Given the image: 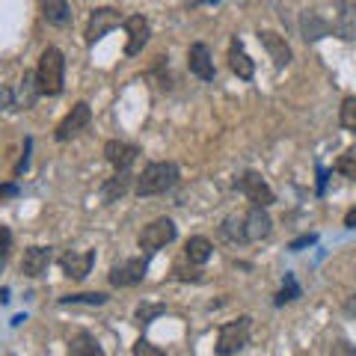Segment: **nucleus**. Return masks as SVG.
Returning a JSON list of instances; mask_svg holds the SVG:
<instances>
[{
	"label": "nucleus",
	"mask_w": 356,
	"mask_h": 356,
	"mask_svg": "<svg viewBox=\"0 0 356 356\" xmlns=\"http://www.w3.org/2000/svg\"><path fill=\"white\" fill-rule=\"evenodd\" d=\"M178 178H181V173H178L173 160H155V164H149L137 175V187L134 190H137V196H157V193L173 190Z\"/></svg>",
	"instance_id": "nucleus-1"
},
{
	"label": "nucleus",
	"mask_w": 356,
	"mask_h": 356,
	"mask_svg": "<svg viewBox=\"0 0 356 356\" xmlns=\"http://www.w3.org/2000/svg\"><path fill=\"white\" fill-rule=\"evenodd\" d=\"M36 80H39L42 95H60L66 84V57L60 48L48 44L39 53V66H36Z\"/></svg>",
	"instance_id": "nucleus-2"
},
{
	"label": "nucleus",
	"mask_w": 356,
	"mask_h": 356,
	"mask_svg": "<svg viewBox=\"0 0 356 356\" xmlns=\"http://www.w3.org/2000/svg\"><path fill=\"white\" fill-rule=\"evenodd\" d=\"M249 329H253V318L240 315L238 320L220 327L217 333V356H235L249 344Z\"/></svg>",
	"instance_id": "nucleus-3"
},
{
	"label": "nucleus",
	"mask_w": 356,
	"mask_h": 356,
	"mask_svg": "<svg viewBox=\"0 0 356 356\" xmlns=\"http://www.w3.org/2000/svg\"><path fill=\"white\" fill-rule=\"evenodd\" d=\"M178 235V226L173 222V217H157L151 220L149 226H142L137 244L140 249H146V253H157V249H164L166 244H173Z\"/></svg>",
	"instance_id": "nucleus-4"
},
{
	"label": "nucleus",
	"mask_w": 356,
	"mask_h": 356,
	"mask_svg": "<svg viewBox=\"0 0 356 356\" xmlns=\"http://www.w3.org/2000/svg\"><path fill=\"white\" fill-rule=\"evenodd\" d=\"M119 24H125V18H122L119 9H113V6L92 9V15H89V21H86V30H84L86 44H95L98 39H104V36L110 30H116Z\"/></svg>",
	"instance_id": "nucleus-5"
},
{
	"label": "nucleus",
	"mask_w": 356,
	"mask_h": 356,
	"mask_svg": "<svg viewBox=\"0 0 356 356\" xmlns=\"http://www.w3.org/2000/svg\"><path fill=\"white\" fill-rule=\"evenodd\" d=\"M235 187L253 205H258V208H267V205L276 202V193L270 190V184H267L264 178H262V173H255V169H246V173L235 181Z\"/></svg>",
	"instance_id": "nucleus-6"
},
{
	"label": "nucleus",
	"mask_w": 356,
	"mask_h": 356,
	"mask_svg": "<svg viewBox=\"0 0 356 356\" xmlns=\"http://www.w3.org/2000/svg\"><path fill=\"white\" fill-rule=\"evenodd\" d=\"M39 95H42V89H39L36 75H27L24 71V77L18 80L12 89H6V107L9 110H30Z\"/></svg>",
	"instance_id": "nucleus-7"
},
{
	"label": "nucleus",
	"mask_w": 356,
	"mask_h": 356,
	"mask_svg": "<svg viewBox=\"0 0 356 356\" xmlns=\"http://www.w3.org/2000/svg\"><path fill=\"white\" fill-rule=\"evenodd\" d=\"M149 270L146 258H122L110 267V285L113 288H131V285L142 282V276Z\"/></svg>",
	"instance_id": "nucleus-8"
},
{
	"label": "nucleus",
	"mask_w": 356,
	"mask_h": 356,
	"mask_svg": "<svg viewBox=\"0 0 356 356\" xmlns=\"http://www.w3.org/2000/svg\"><path fill=\"white\" fill-rule=\"evenodd\" d=\"M89 122H92V110H89V104H86V101H77V104L66 113V119L57 125L53 137H57L60 142H66V140H71V137H77L80 131H86Z\"/></svg>",
	"instance_id": "nucleus-9"
},
{
	"label": "nucleus",
	"mask_w": 356,
	"mask_h": 356,
	"mask_svg": "<svg viewBox=\"0 0 356 356\" xmlns=\"http://www.w3.org/2000/svg\"><path fill=\"white\" fill-rule=\"evenodd\" d=\"M92 264H95V253L92 249H71V253H66L60 258V267H62V273L68 276V279H86L89 270H92Z\"/></svg>",
	"instance_id": "nucleus-10"
},
{
	"label": "nucleus",
	"mask_w": 356,
	"mask_h": 356,
	"mask_svg": "<svg viewBox=\"0 0 356 356\" xmlns=\"http://www.w3.org/2000/svg\"><path fill=\"white\" fill-rule=\"evenodd\" d=\"M125 33H128V42H125V53H128V57H137L151 39V27L142 15L125 18Z\"/></svg>",
	"instance_id": "nucleus-11"
},
{
	"label": "nucleus",
	"mask_w": 356,
	"mask_h": 356,
	"mask_svg": "<svg viewBox=\"0 0 356 356\" xmlns=\"http://www.w3.org/2000/svg\"><path fill=\"white\" fill-rule=\"evenodd\" d=\"M187 66H190V75L205 80V84L217 77V68H214L211 51H208V44H202V42L190 44V51H187Z\"/></svg>",
	"instance_id": "nucleus-12"
},
{
	"label": "nucleus",
	"mask_w": 356,
	"mask_h": 356,
	"mask_svg": "<svg viewBox=\"0 0 356 356\" xmlns=\"http://www.w3.org/2000/svg\"><path fill=\"white\" fill-rule=\"evenodd\" d=\"M137 155H140V149L134 146V142H125V140H107L104 142V157L110 166H116V173H119V169H131Z\"/></svg>",
	"instance_id": "nucleus-13"
},
{
	"label": "nucleus",
	"mask_w": 356,
	"mask_h": 356,
	"mask_svg": "<svg viewBox=\"0 0 356 356\" xmlns=\"http://www.w3.org/2000/svg\"><path fill=\"white\" fill-rule=\"evenodd\" d=\"M258 42L264 44V51L270 53V60L276 62V66H288V62L294 60V53H291V44L285 42V36L279 33H273V30H258Z\"/></svg>",
	"instance_id": "nucleus-14"
},
{
	"label": "nucleus",
	"mask_w": 356,
	"mask_h": 356,
	"mask_svg": "<svg viewBox=\"0 0 356 356\" xmlns=\"http://www.w3.org/2000/svg\"><path fill=\"white\" fill-rule=\"evenodd\" d=\"M51 258H53V249L51 246H30V249H24L21 273L30 276V279H36V276H42L44 270H48Z\"/></svg>",
	"instance_id": "nucleus-15"
},
{
	"label": "nucleus",
	"mask_w": 356,
	"mask_h": 356,
	"mask_svg": "<svg viewBox=\"0 0 356 356\" xmlns=\"http://www.w3.org/2000/svg\"><path fill=\"white\" fill-rule=\"evenodd\" d=\"M131 187H137V175H131L128 169H119L113 178H107V181L101 184V199L107 205H113V202H119Z\"/></svg>",
	"instance_id": "nucleus-16"
},
{
	"label": "nucleus",
	"mask_w": 356,
	"mask_h": 356,
	"mask_svg": "<svg viewBox=\"0 0 356 356\" xmlns=\"http://www.w3.org/2000/svg\"><path fill=\"white\" fill-rule=\"evenodd\" d=\"M229 68L235 71L240 80H253V75H255V62L249 60L244 42H240L238 36H235V39H231V44H229Z\"/></svg>",
	"instance_id": "nucleus-17"
},
{
	"label": "nucleus",
	"mask_w": 356,
	"mask_h": 356,
	"mask_svg": "<svg viewBox=\"0 0 356 356\" xmlns=\"http://www.w3.org/2000/svg\"><path fill=\"white\" fill-rule=\"evenodd\" d=\"M246 238L249 240H262L267 238L273 231V220H270V214H267V208H258V205H253V208L246 211Z\"/></svg>",
	"instance_id": "nucleus-18"
},
{
	"label": "nucleus",
	"mask_w": 356,
	"mask_h": 356,
	"mask_svg": "<svg viewBox=\"0 0 356 356\" xmlns=\"http://www.w3.org/2000/svg\"><path fill=\"white\" fill-rule=\"evenodd\" d=\"M338 15H335V33L342 39H356V6L347 0H338Z\"/></svg>",
	"instance_id": "nucleus-19"
},
{
	"label": "nucleus",
	"mask_w": 356,
	"mask_h": 356,
	"mask_svg": "<svg viewBox=\"0 0 356 356\" xmlns=\"http://www.w3.org/2000/svg\"><path fill=\"white\" fill-rule=\"evenodd\" d=\"M39 6H42V18L53 27H66L71 21L68 0H39Z\"/></svg>",
	"instance_id": "nucleus-20"
},
{
	"label": "nucleus",
	"mask_w": 356,
	"mask_h": 356,
	"mask_svg": "<svg viewBox=\"0 0 356 356\" xmlns=\"http://www.w3.org/2000/svg\"><path fill=\"white\" fill-rule=\"evenodd\" d=\"M211 255H214V246H211V240L202 238V235H193V238L184 244V258H187L190 264H205Z\"/></svg>",
	"instance_id": "nucleus-21"
},
{
	"label": "nucleus",
	"mask_w": 356,
	"mask_h": 356,
	"mask_svg": "<svg viewBox=\"0 0 356 356\" xmlns=\"http://www.w3.org/2000/svg\"><path fill=\"white\" fill-rule=\"evenodd\" d=\"M68 356H107V353L101 351V344L95 342V335L75 333L68 342Z\"/></svg>",
	"instance_id": "nucleus-22"
},
{
	"label": "nucleus",
	"mask_w": 356,
	"mask_h": 356,
	"mask_svg": "<svg viewBox=\"0 0 356 356\" xmlns=\"http://www.w3.org/2000/svg\"><path fill=\"white\" fill-rule=\"evenodd\" d=\"M220 235L229 240V244H246V222L244 217H238V214H231V217L222 220V226H220Z\"/></svg>",
	"instance_id": "nucleus-23"
},
{
	"label": "nucleus",
	"mask_w": 356,
	"mask_h": 356,
	"mask_svg": "<svg viewBox=\"0 0 356 356\" xmlns=\"http://www.w3.org/2000/svg\"><path fill=\"white\" fill-rule=\"evenodd\" d=\"M327 33H329V24L320 21L318 12L303 15V39H306V42H315V39H320V36H327Z\"/></svg>",
	"instance_id": "nucleus-24"
},
{
	"label": "nucleus",
	"mask_w": 356,
	"mask_h": 356,
	"mask_svg": "<svg viewBox=\"0 0 356 356\" xmlns=\"http://www.w3.org/2000/svg\"><path fill=\"white\" fill-rule=\"evenodd\" d=\"M166 312V306H160V303H140L137 312H134V320L137 324H151L155 318H160Z\"/></svg>",
	"instance_id": "nucleus-25"
},
{
	"label": "nucleus",
	"mask_w": 356,
	"mask_h": 356,
	"mask_svg": "<svg viewBox=\"0 0 356 356\" xmlns=\"http://www.w3.org/2000/svg\"><path fill=\"white\" fill-rule=\"evenodd\" d=\"M338 122H342L344 131H356V95H351V98H344V101H342Z\"/></svg>",
	"instance_id": "nucleus-26"
},
{
	"label": "nucleus",
	"mask_w": 356,
	"mask_h": 356,
	"mask_svg": "<svg viewBox=\"0 0 356 356\" xmlns=\"http://www.w3.org/2000/svg\"><path fill=\"white\" fill-rule=\"evenodd\" d=\"M335 169H338V173H342L344 178H351V181H356V146H351L342 157H338Z\"/></svg>",
	"instance_id": "nucleus-27"
},
{
	"label": "nucleus",
	"mask_w": 356,
	"mask_h": 356,
	"mask_svg": "<svg viewBox=\"0 0 356 356\" xmlns=\"http://www.w3.org/2000/svg\"><path fill=\"white\" fill-rule=\"evenodd\" d=\"M60 303H62V306H68V303H84V306H104V303H107V294H98V291H92V294H68V297H62Z\"/></svg>",
	"instance_id": "nucleus-28"
},
{
	"label": "nucleus",
	"mask_w": 356,
	"mask_h": 356,
	"mask_svg": "<svg viewBox=\"0 0 356 356\" xmlns=\"http://www.w3.org/2000/svg\"><path fill=\"white\" fill-rule=\"evenodd\" d=\"M300 297V285L294 282V273H285V285H282V291L276 294V306H282V303H288V300H297Z\"/></svg>",
	"instance_id": "nucleus-29"
},
{
	"label": "nucleus",
	"mask_w": 356,
	"mask_h": 356,
	"mask_svg": "<svg viewBox=\"0 0 356 356\" xmlns=\"http://www.w3.org/2000/svg\"><path fill=\"white\" fill-rule=\"evenodd\" d=\"M134 356H166V351H160L149 338H140V342H134Z\"/></svg>",
	"instance_id": "nucleus-30"
},
{
	"label": "nucleus",
	"mask_w": 356,
	"mask_h": 356,
	"mask_svg": "<svg viewBox=\"0 0 356 356\" xmlns=\"http://www.w3.org/2000/svg\"><path fill=\"white\" fill-rule=\"evenodd\" d=\"M173 276H175V279H181V282H187V279H190V282H199V279H202L196 267H190V270H187L184 264H175V267H173Z\"/></svg>",
	"instance_id": "nucleus-31"
},
{
	"label": "nucleus",
	"mask_w": 356,
	"mask_h": 356,
	"mask_svg": "<svg viewBox=\"0 0 356 356\" xmlns=\"http://www.w3.org/2000/svg\"><path fill=\"white\" fill-rule=\"evenodd\" d=\"M329 356H356V347L347 344V342H335L333 351H329Z\"/></svg>",
	"instance_id": "nucleus-32"
},
{
	"label": "nucleus",
	"mask_w": 356,
	"mask_h": 356,
	"mask_svg": "<svg viewBox=\"0 0 356 356\" xmlns=\"http://www.w3.org/2000/svg\"><path fill=\"white\" fill-rule=\"evenodd\" d=\"M315 240H318L315 235H303V238H297V240H294V244H291L288 249H294V253H300L303 246H312V244H315Z\"/></svg>",
	"instance_id": "nucleus-33"
},
{
	"label": "nucleus",
	"mask_w": 356,
	"mask_h": 356,
	"mask_svg": "<svg viewBox=\"0 0 356 356\" xmlns=\"http://www.w3.org/2000/svg\"><path fill=\"white\" fill-rule=\"evenodd\" d=\"M344 312H347V315H351V318H356V291H353L351 297L344 300Z\"/></svg>",
	"instance_id": "nucleus-34"
},
{
	"label": "nucleus",
	"mask_w": 356,
	"mask_h": 356,
	"mask_svg": "<svg viewBox=\"0 0 356 356\" xmlns=\"http://www.w3.org/2000/svg\"><path fill=\"white\" fill-rule=\"evenodd\" d=\"M0 235H3V255H9V246H12V231L3 226V229H0Z\"/></svg>",
	"instance_id": "nucleus-35"
},
{
	"label": "nucleus",
	"mask_w": 356,
	"mask_h": 356,
	"mask_svg": "<svg viewBox=\"0 0 356 356\" xmlns=\"http://www.w3.org/2000/svg\"><path fill=\"white\" fill-rule=\"evenodd\" d=\"M344 226L347 229H356V208H351V211L344 214Z\"/></svg>",
	"instance_id": "nucleus-36"
},
{
	"label": "nucleus",
	"mask_w": 356,
	"mask_h": 356,
	"mask_svg": "<svg viewBox=\"0 0 356 356\" xmlns=\"http://www.w3.org/2000/svg\"><path fill=\"white\" fill-rule=\"evenodd\" d=\"M15 193H18L15 184H3V187H0V196H3V199H9V196H15Z\"/></svg>",
	"instance_id": "nucleus-37"
}]
</instances>
